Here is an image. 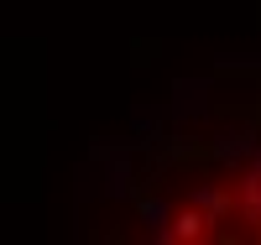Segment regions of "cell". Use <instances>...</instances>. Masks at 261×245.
<instances>
[{
	"label": "cell",
	"instance_id": "6da1fadb",
	"mask_svg": "<svg viewBox=\"0 0 261 245\" xmlns=\"http://www.w3.org/2000/svg\"><path fill=\"white\" fill-rule=\"evenodd\" d=\"M193 209H204L214 225H225L230 209H235V193H225V188H199V193H193Z\"/></svg>",
	"mask_w": 261,
	"mask_h": 245
},
{
	"label": "cell",
	"instance_id": "7a4b0ae2",
	"mask_svg": "<svg viewBox=\"0 0 261 245\" xmlns=\"http://www.w3.org/2000/svg\"><path fill=\"white\" fill-rule=\"evenodd\" d=\"M172 230H178V240H204V235L214 230V219H209L204 209H183L178 219H172Z\"/></svg>",
	"mask_w": 261,
	"mask_h": 245
},
{
	"label": "cell",
	"instance_id": "3957f363",
	"mask_svg": "<svg viewBox=\"0 0 261 245\" xmlns=\"http://www.w3.org/2000/svg\"><path fill=\"white\" fill-rule=\"evenodd\" d=\"M214 151H220L225 162H241V157L251 162V157H256V136H251V130H246V136L235 130V136H220V146H214Z\"/></svg>",
	"mask_w": 261,
	"mask_h": 245
},
{
	"label": "cell",
	"instance_id": "277c9868",
	"mask_svg": "<svg viewBox=\"0 0 261 245\" xmlns=\"http://www.w3.org/2000/svg\"><path fill=\"white\" fill-rule=\"evenodd\" d=\"M235 209L246 214V225H256V230H261V188L241 183V188H235Z\"/></svg>",
	"mask_w": 261,
	"mask_h": 245
},
{
	"label": "cell",
	"instance_id": "5b68a950",
	"mask_svg": "<svg viewBox=\"0 0 261 245\" xmlns=\"http://www.w3.org/2000/svg\"><path fill=\"white\" fill-rule=\"evenodd\" d=\"M241 183H251V188H261V157H251V167L241 172Z\"/></svg>",
	"mask_w": 261,
	"mask_h": 245
}]
</instances>
